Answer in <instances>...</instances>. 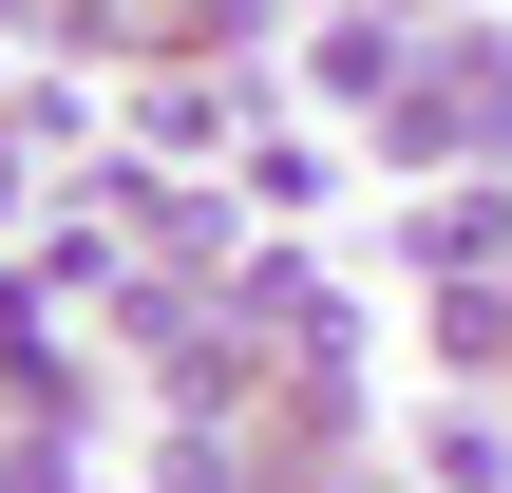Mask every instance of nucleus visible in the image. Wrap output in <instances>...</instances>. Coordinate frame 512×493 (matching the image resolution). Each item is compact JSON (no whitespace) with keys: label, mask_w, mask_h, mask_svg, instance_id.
Returning <instances> with one entry per match:
<instances>
[{"label":"nucleus","mask_w":512,"mask_h":493,"mask_svg":"<svg viewBox=\"0 0 512 493\" xmlns=\"http://www.w3.org/2000/svg\"><path fill=\"white\" fill-rule=\"evenodd\" d=\"M228 190H247V228H304V209H323V152H304V133H247Z\"/></svg>","instance_id":"nucleus-1"}]
</instances>
